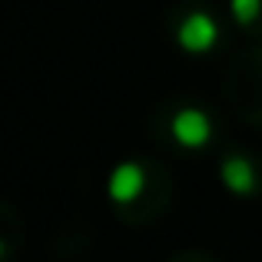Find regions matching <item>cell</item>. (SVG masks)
Masks as SVG:
<instances>
[{
  "mask_svg": "<svg viewBox=\"0 0 262 262\" xmlns=\"http://www.w3.org/2000/svg\"><path fill=\"white\" fill-rule=\"evenodd\" d=\"M169 133H173V140L179 143V146L186 149H203L206 143H209L212 136V123L209 116L203 113V110H179V113L173 116V123H169Z\"/></svg>",
  "mask_w": 262,
  "mask_h": 262,
  "instance_id": "obj_1",
  "label": "cell"
},
{
  "mask_svg": "<svg viewBox=\"0 0 262 262\" xmlns=\"http://www.w3.org/2000/svg\"><path fill=\"white\" fill-rule=\"evenodd\" d=\"M146 189V169L140 163H120V166L110 173L106 179V196L113 199L116 206H129L143 196Z\"/></svg>",
  "mask_w": 262,
  "mask_h": 262,
  "instance_id": "obj_2",
  "label": "cell"
},
{
  "mask_svg": "<svg viewBox=\"0 0 262 262\" xmlns=\"http://www.w3.org/2000/svg\"><path fill=\"white\" fill-rule=\"evenodd\" d=\"M216 37H219L216 24H212V17H209V13H203V10L189 13V17L179 24V30H176L179 47H183V50H189V53H206V50H212Z\"/></svg>",
  "mask_w": 262,
  "mask_h": 262,
  "instance_id": "obj_3",
  "label": "cell"
},
{
  "mask_svg": "<svg viewBox=\"0 0 262 262\" xmlns=\"http://www.w3.org/2000/svg\"><path fill=\"white\" fill-rule=\"evenodd\" d=\"M219 176H223V186L232 196H252L256 186H259L256 166H252L246 156H226L223 166H219Z\"/></svg>",
  "mask_w": 262,
  "mask_h": 262,
  "instance_id": "obj_4",
  "label": "cell"
},
{
  "mask_svg": "<svg viewBox=\"0 0 262 262\" xmlns=\"http://www.w3.org/2000/svg\"><path fill=\"white\" fill-rule=\"evenodd\" d=\"M229 7H232V17H236V24H252V20L259 17V10H262V0H229Z\"/></svg>",
  "mask_w": 262,
  "mask_h": 262,
  "instance_id": "obj_5",
  "label": "cell"
},
{
  "mask_svg": "<svg viewBox=\"0 0 262 262\" xmlns=\"http://www.w3.org/2000/svg\"><path fill=\"white\" fill-rule=\"evenodd\" d=\"M4 252H7V246H4V239H0V259H4Z\"/></svg>",
  "mask_w": 262,
  "mask_h": 262,
  "instance_id": "obj_6",
  "label": "cell"
}]
</instances>
